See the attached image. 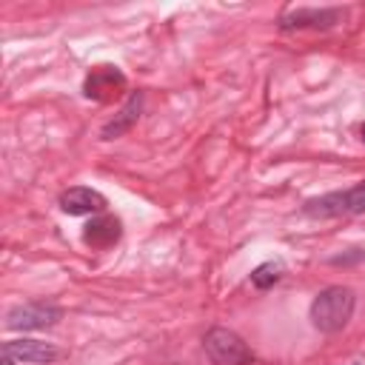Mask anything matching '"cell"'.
<instances>
[{
  "label": "cell",
  "instance_id": "6da1fadb",
  "mask_svg": "<svg viewBox=\"0 0 365 365\" xmlns=\"http://www.w3.org/2000/svg\"><path fill=\"white\" fill-rule=\"evenodd\" d=\"M356 308V297L345 285H328L322 288L308 308V319L319 334H336L348 325L351 314Z\"/></svg>",
  "mask_w": 365,
  "mask_h": 365
},
{
  "label": "cell",
  "instance_id": "7a4b0ae2",
  "mask_svg": "<svg viewBox=\"0 0 365 365\" xmlns=\"http://www.w3.org/2000/svg\"><path fill=\"white\" fill-rule=\"evenodd\" d=\"M365 211V180L345 191H328L322 197H311L302 205L305 217L314 220H328V217H342V214H362Z\"/></svg>",
  "mask_w": 365,
  "mask_h": 365
},
{
  "label": "cell",
  "instance_id": "3957f363",
  "mask_svg": "<svg viewBox=\"0 0 365 365\" xmlns=\"http://www.w3.org/2000/svg\"><path fill=\"white\" fill-rule=\"evenodd\" d=\"M202 348L211 359V365H251L254 362V351L251 345L231 328H211L202 336Z\"/></svg>",
  "mask_w": 365,
  "mask_h": 365
},
{
  "label": "cell",
  "instance_id": "277c9868",
  "mask_svg": "<svg viewBox=\"0 0 365 365\" xmlns=\"http://www.w3.org/2000/svg\"><path fill=\"white\" fill-rule=\"evenodd\" d=\"M63 319V308L54 302H23L9 308L6 314V328L9 331H43L54 328Z\"/></svg>",
  "mask_w": 365,
  "mask_h": 365
},
{
  "label": "cell",
  "instance_id": "5b68a950",
  "mask_svg": "<svg viewBox=\"0 0 365 365\" xmlns=\"http://www.w3.org/2000/svg\"><path fill=\"white\" fill-rule=\"evenodd\" d=\"M125 74L117 68V66H108V63H103V66H94L88 74H86V80H83V94L88 97V100H94V103H114V100H120L123 94H125Z\"/></svg>",
  "mask_w": 365,
  "mask_h": 365
},
{
  "label": "cell",
  "instance_id": "8992f818",
  "mask_svg": "<svg viewBox=\"0 0 365 365\" xmlns=\"http://www.w3.org/2000/svg\"><path fill=\"white\" fill-rule=\"evenodd\" d=\"M345 17V9H288L279 14L277 26L279 31H302V29H314V31H325L331 26H336Z\"/></svg>",
  "mask_w": 365,
  "mask_h": 365
},
{
  "label": "cell",
  "instance_id": "52a82bcc",
  "mask_svg": "<svg viewBox=\"0 0 365 365\" xmlns=\"http://www.w3.org/2000/svg\"><path fill=\"white\" fill-rule=\"evenodd\" d=\"M106 205L108 200L88 185H71L60 194V211L68 217H86V214L97 217V214H106Z\"/></svg>",
  "mask_w": 365,
  "mask_h": 365
},
{
  "label": "cell",
  "instance_id": "ba28073f",
  "mask_svg": "<svg viewBox=\"0 0 365 365\" xmlns=\"http://www.w3.org/2000/svg\"><path fill=\"white\" fill-rule=\"evenodd\" d=\"M123 237V222L114 214H97L83 225V242L94 251H106L117 245Z\"/></svg>",
  "mask_w": 365,
  "mask_h": 365
},
{
  "label": "cell",
  "instance_id": "9c48e42d",
  "mask_svg": "<svg viewBox=\"0 0 365 365\" xmlns=\"http://www.w3.org/2000/svg\"><path fill=\"white\" fill-rule=\"evenodd\" d=\"M3 354L11 356L17 365L20 362L46 365V362H54L60 356V351L51 342H40V339H9V342H3Z\"/></svg>",
  "mask_w": 365,
  "mask_h": 365
},
{
  "label": "cell",
  "instance_id": "30bf717a",
  "mask_svg": "<svg viewBox=\"0 0 365 365\" xmlns=\"http://www.w3.org/2000/svg\"><path fill=\"white\" fill-rule=\"evenodd\" d=\"M140 111H143V91H131L120 108V114H114V120H108L100 131L103 140H117L123 137L125 131H131V125L140 120Z\"/></svg>",
  "mask_w": 365,
  "mask_h": 365
},
{
  "label": "cell",
  "instance_id": "8fae6325",
  "mask_svg": "<svg viewBox=\"0 0 365 365\" xmlns=\"http://www.w3.org/2000/svg\"><path fill=\"white\" fill-rule=\"evenodd\" d=\"M282 274H285V262H282V259H265L262 265H257V268L251 271V285L259 288V291H265V288H271L274 282H279Z\"/></svg>",
  "mask_w": 365,
  "mask_h": 365
},
{
  "label": "cell",
  "instance_id": "7c38bea8",
  "mask_svg": "<svg viewBox=\"0 0 365 365\" xmlns=\"http://www.w3.org/2000/svg\"><path fill=\"white\" fill-rule=\"evenodd\" d=\"M0 365H17V362H14L11 356H6V354H3V359H0Z\"/></svg>",
  "mask_w": 365,
  "mask_h": 365
},
{
  "label": "cell",
  "instance_id": "4fadbf2b",
  "mask_svg": "<svg viewBox=\"0 0 365 365\" xmlns=\"http://www.w3.org/2000/svg\"><path fill=\"white\" fill-rule=\"evenodd\" d=\"M359 140H362V143H365V123H362V125H359Z\"/></svg>",
  "mask_w": 365,
  "mask_h": 365
}]
</instances>
